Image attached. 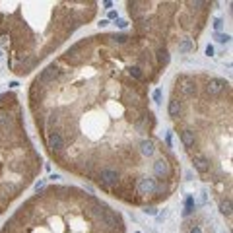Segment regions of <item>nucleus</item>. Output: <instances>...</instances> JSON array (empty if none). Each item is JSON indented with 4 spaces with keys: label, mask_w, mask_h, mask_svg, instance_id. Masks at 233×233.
<instances>
[{
    "label": "nucleus",
    "mask_w": 233,
    "mask_h": 233,
    "mask_svg": "<svg viewBox=\"0 0 233 233\" xmlns=\"http://www.w3.org/2000/svg\"><path fill=\"white\" fill-rule=\"evenodd\" d=\"M206 55H208V56L214 55V47H212V45H208V47H206Z\"/></svg>",
    "instance_id": "obj_18"
},
{
    "label": "nucleus",
    "mask_w": 233,
    "mask_h": 233,
    "mask_svg": "<svg viewBox=\"0 0 233 233\" xmlns=\"http://www.w3.org/2000/svg\"><path fill=\"white\" fill-rule=\"evenodd\" d=\"M227 86H229V84H227L225 80H222V78H210L208 84H206V91H208V95L216 97V95L223 93V89L227 88Z\"/></svg>",
    "instance_id": "obj_5"
},
{
    "label": "nucleus",
    "mask_w": 233,
    "mask_h": 233,
    "mask_svg": "<svg viewBox=\"0 0 233 233\" xmlns=\"http://www.w3.org/2000/svg\"><path fill=\"white\" fill-rule=\"evenodd\" d=\"M192 165H194V169H196L198 173L204 175V173L210 171V159H208L204 154L196 152V154H192Z\"/></svg>",
    "instance_id": "obj_6"
},
{
    "label": "nucleus",
    "mask_w": 233,
    "mask_h": 233,
    "mask_svg": "<svg viewBox=\"0 0 233 233\" xmlns=\"http://www.w3.org/2000/svg\"><path fill=\"white\" fill-rule=\"evenodd\" d=\"M220 210H222V214H225V216L229 218V216H231V198L222 200V202H220Z\"/></svg>",
    "instance_id": "obj_13"
},
{
    "label": "nucleus",
    "mask_w": 233,
    "mask_h": 233,
    "mask_svg": "<svg viewBox=\"0 0 233 233\" xmlns=\"http://www.w3.org/2000/svg\"><path fill=\"white\" fill-rule=\"evenodd\" d=\"M181 142H183V146L187 148V150H192V146H194V142H196V136H194V132L192 130H189V128H183L181 130Z\"/></svg>",
    "instance_id": "obj_8"
},
{
    "label": "nucleus",
    "mask_w": 233,
    "mask_h": 233,
    "mask_svg": "<svg viewBox=\"0 0 233 233\" xmlns=\"http://www.w3.org/2000/svg\"><path fill=\"white\" fill-rule=\"evenodd\" d=\"M0 107H4V109H8L10 111V107H18V97H16V93H2L0 95Z\"/></svg>",
    "instance_id": "obj_9"
},
{
    "label": "nucleus",
    "mask_w": 233,
    "mask_h": 233,
    "mask_svg": "<svg viewBox=\"0 0 233 233\" xmlns=\"http://www.w3.org/2000/svg\"><path fill=\"white\" fill-rule=\"evenodd\" d=\"M138 152L142 155H154V152H155V144H154V140H148V138H144L142 142H140V146H138Z\"/></svg>",
    "instance_id": "obj_10"
},
{
    "label": "nucleus",
    "mask_w": 233,
    "mask_h": 233,
    "mask_svg": "<svg viewBox=\"0 0 233 233\" xmlns=\"http://www.w3.org/2000/svg\"><path fill=\"white\" fill-rule=\"evenodd\" d=\"M117 25H119V27H121V29H124V27H126V25H128V23L124 22V20H119V22H117Z\"/></svg>",
    "instance_id": "obj_19"
},
{
    "label": "nucleus",
    "mask_w": 233,
    "mask_h": 233,
    "mask_svg": "<svg viewBox=\"0 0 233 233\" xmlns=\"http://www.w3.org/2000/svg\"><path fill=\"white\" fill-rule=\"evenodd\" d=\"M190 233H202V229H200L198 225H192V229H190Z\"/></svg>",
    "instance_id": "obj_20"
},
{
    "label": "nucleus",
    "mask_w": 233,
    "mask_h": 233,
    "mask_svg": "<svg viewBox=\"0 0 233 233\" xmlns=\"http://www.w3.org/2000/svg\"><path fill=\"white\" fill-rule=\"evenodd\" d=\"M190 51H194V41H192V39H181V43H179V53H181V55H187Z\"/></svg>",
    "instance_id": "obj_12"
},
{
    "label": "nucleus",
    "mask_w": 233,
    "mask_h": 233,
    "mask_svg": "<svg viewBox=\"0 0 233 233\" xmlns=\"http://www.w3.org/2000/svg\"><path fill=\"white\" fill-rule=\"evenodd\" d=\"M155 181L154 177H148V175H144V177L136 179V187H134V190H136V194L140 196V198H148V196H154L155 192Z\"/></svg>",
    "instance_id": "obj_2"
},
{
    "label": "nucleus",
    "mask_w": 233,
    "mask_h": 233,
    "mask_svg": "<svg viewBox=\"0 0 233 233\" xmlns=\"http://www.w3.org/2000/svg\"><path fill=\"white\" fill-rule=\"evenodd\" d=\"M0 56H2V55H0Z\"/></svg>",
    "instance_id": "obj_22"
},
{
    "label": "nucleus",
    "mask_w": 233,
    "mask_h": 233,
    "mask_svg": "<svg viewBox=\"0 0 233 233\" xmlns=\"http://www.w3.org/2000/svg\"><path fill=\"white\" fill-rule=\"evenodd\" d=\"M45 142H47V148H49V152H51V154L66 150V140H64L62 132L47 130V132H45Z\"/></svg>",
    "instance_id": "obj_3"
},
{
    "label": "nucleus",
    "mask_w": 233,
    "mask_h": 233,
    "mask_svg": "<svg viewBox=\"0 0 233 233\" xmlns=\"http://www.w3.org/2000/svg\"><path fill=\"white\" fill-rule=\"evenodd\" d=\"M154 99H155V101L161 99V89H155V91H154Z\"/></svg>",
    "instance_id": "obj_17"
},
{
    "label": "nucleus",
    "mask_w": 233,
    "mask_h": 233,
    "mask_svg": "<svg viewBox=\"0 0 233 233\" xmlns=\"http://www.w3.org/2000/svg\"><path fill=\"white\" fill-rule=\"evenodd\" d=\"M181 111H183V103H181L177 97H173V99L169 101V115H171L173 119H177L179 115H181Z\"/></svg>",
    "instance_id": "obj_11"
},
{
    "label": "nucleus",
    "mask_w": 233,
    "mask_h": 233,
    "mask_svg": "<svg viewBox=\"0 0 233 233\" xmlns=\"http://www.w3.org/2000/svg\"><path fill=\"white\" fill-rule=\"evenodd\" d=\"M146 214H150V216H155V214H157V210H155L154 206H146Z\"/></svg>",
    "instance_id": "obj_16"
},
{
    "label": "nucleus",
    "mask_w": 233,
    "mask_h": 233,
    "mask_svg": "<svg viewBox=\"0 0 233 233\" xmlns=\"http://www.w3.org/2000/svg\"><path fill=\"white\" fill-rule=\"evenodd\" d=\"M154 60H155V64L159 68H163L169 64V51H167L163 45H159L157 49H155V55H154Z\"/></svg>",
    "instance_id": "obj_7"
},
{
    "label": "nucleus",
    "mask_w": 233,
    "mask_h": 233,
    "mask_svg": "<svg viewBox=\"0 0 233 233\" xmlns=\"http://www.w3.org/2000/svg\"><path fill=\"white\" fill-rule=\"evenodd\" d=\"M136 233H140V231H136Z\"/></svg>",
    "instance_id": "obj_21"
},
{
    "label": "nucleus",
    "mask_w": 233,
    "mask_h": 233,
    "mask_svg": "<svg viewBox=\"0 0 233 233\" xmlns=\"http://www.w3.org/2000/svg\"><path fill=\"white\" fill-rule=\"evenodd\" d=\"M216 39H218V43H229V35H223V33H216Z\"/></svg>",
    "instance_id": "obj_14"
},
{
    "label": "nucleus",
    "mask_w": 233,
    "mask_h": 233,
    "mask_svg": "<svg viewBox=\"0 0 233 233\" xmlns=\"http://www.w3.org/2000/svg\"><path fill=\"white\" fill-rule=\"evenodd\" d=\"M122 179L121 175V171L117 169V167H113V165H105V167H99L97 169V175H95V183L99 185L101 189H105V190H109L111 187H115L119 181Z\"/></svg>",
    "instance_id": "obj_1"
},
{
    "label": "nucleus",
    "mask_w": 233,
    "mask_h": 233,
    "mask_svg": "<svg viewBox=\"0 0 233 233\" xmlns=\"http://www.w3.org/2000/svg\"><path fill=\"white\" fill-rule=\"evenodd\" d=\"M177 89L181 99H187V97H192L194 91H196V86H194V80L190 76H179L177 78Z\"/></svg>",
    "instance_id": "obj_4"
},
{
    "label": "nucleus",
    "mask_w": 233,
    "mask_h": 233,
    "mask_svg": "<svg viewBox=\"0 0 233 233\" xmlns=\"http://www.w3.org/2000/svg\"><path fill=\"white\" fill-rule=\"evenodd\" d=\"M222 27H223V20H220V18H218V20L214 22V29H216V31H220Z\"/></svg>",
    "instance_id": "obj_15"
}]
</instances>
